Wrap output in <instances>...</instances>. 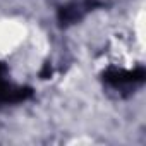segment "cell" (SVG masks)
<instances>
[{
	"label": "cell",
	"instance_id": "cell-1",
	"mask_svg": "<svg viewBox=\"0 0 146 146\" xmlns=\"http://www.w3.org/2000/svg\"><path fill=\"white\" fill-rule=\"evenodd\" d=\"M100 4L95 0H84V2H72L69 5L60 7L58 11V23L62 26H69V24H76L78 21H81L90 11H93L95 7H98Z\"/></svg>",
	"mask_w": 146,
	"mask_h": 146
},
{
	"label": "cell",
	"instance_id": "cell-2",
	"mask_svg": "<svg viewBox=\"0 0 146 146\" xmlns=\"http://www.w3.org/2000/svg\"><path fill=\"white\" fill-rule=\"evenodd\" d=\"M146 78V72L143 67H137L134 70H124V69H112L103 74V79L112 84V86H131V84H139Z\"/></svg>",
	"mask_w": 146,
	"mask_h": 146
},
{
	"label": "cell",
	"instance_id": "cell-3",
	"mask_svg": "<svg viewBox=\"0 0 146 146\" xmlns=\"http://www.w3.org/2000/svg\"><path fill=\"white\" fill-rule=\"evenodd\" d=\"M31 96L29 88H17L0 78V103H17Z\"/></svg>",
	"mask_w": 146,
	"mask_h": 146
},
{
	"label": "cell",
	"instance_id": "cell-4",
	"mask_svg": "<svg viewBox=\"0 0 146 146\" xmlns=\"http://www.w3.org/2000/svg\"><path fill=\"white\" fill-rule=\"evenodd\" d=\"M40 76H41V79H48V78L52 76V65H50V64H45V65H43Z\"/></svg>",
	"mask_w": 146,
	"mask_h": 146
},
{
	"label": "cell",
	"instance_id": "cell-5",
	"mask_svg": "<svg viewBox=\"0 0 146 146\" xmlns=\"http://www.w3.org/2000/svg\"><path fill=\"white\" fill-rule=\"evenodd\" d=\"M4 72H5V67H4L2 64H0V78H2V76H4Z\"/></svg>",
	"mask_w": 146,
	"mask_h": 146
}]
</instances>
